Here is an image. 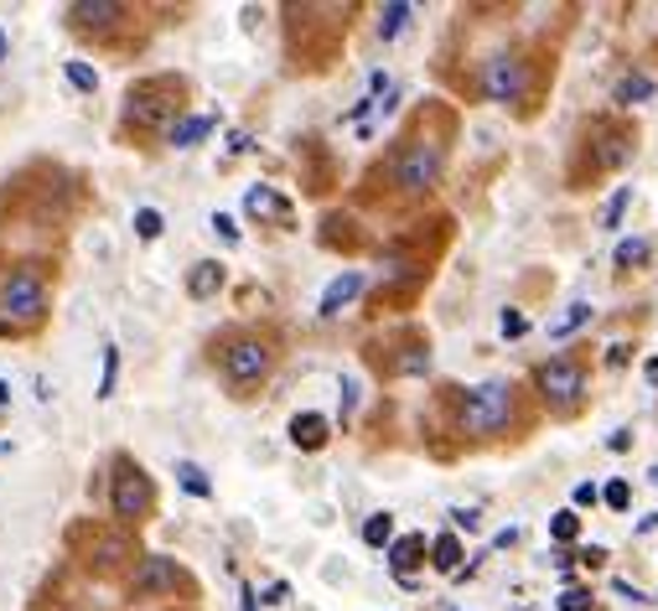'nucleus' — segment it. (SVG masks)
<instances>
[{"instance_id": "obj_1", "label": "nucleus", "mask_w": 658, "mask_h": 611, "mask_svg": "<svg viewBox=\"0 0 658 611\" xmlns=\"http://www.w3.org/2000/svg\"><path fill=\"white\" fill-rule=\"evenodd\" d=\"M513 420H519V388L509 378H488V384L456 394V431L472 441H493Z\"/></svg>"}, {"instance_id": "obj_2", "label": "nucleus", "mask_w": 658, "mask_h": 611, "mask_svg": "<svg viewBox=\"0 0 658 611\" xmlns=\"http://www.w3.org/2000/svg\"><path fill=\"white\" fill-rule=\"evenodd\" d=\"M446 150L451 140L446 135H431V130H410L394 146L390 156V181H394V193L404 197H425L441 181V171H446Z\"/></svg>"}, {"instance_id": "obj_3", "label": "nucleus", "mask_w": 658, "mask_h": 611, "mask_svg": "<svg viewBox=\"0 0 658 611\" xmlns=\"http://www.w3.org/2000/svg\"><path fill=\"white\" fill-rule=\"evenodd\" d=\"M218 353H213V363H218V373L228 378V388L234 394H255L259 384H265L269 363H275V347H269V337H259V332L249 327H234L218 337Z\"/></svg>"}, {"instance_id": "obj_4", "label": "nucleus", "mask_w": 658, "mask_h": 611, "mask_svg": "<svg viewBox=\"0 0 658 611\" xmlns=\"http://www.w3.org/2000/svg\"><path fill=\"white\" fill-rule=\"evenodd\" d=\"M181 105H187V83L171 73H150L140 78L130 93H125V135H146V130H161L166 120H177Z\"/></svg>"}, {"instance_id": "obj_5", "label": "nucleus", "mask_w": 658, "mask_h": 611, "mask_svg": "<svg viewBox=\"0 0 658 611\" xmlns=\"http://www.w3.org/2000/svg\"><path fill=\"white\" fill-rule=\"evenodd\" d=\"M47 316V280L42 269L16 265L0 280V332H31Z\"/></svg>"}, {"instance_id": "obj_6", "label": "nucleus", "mask_w": 658, "mask_h": 611, "mask_svg": "<svg viewBox=\"0 0 658 611\" xmlns=\"http://www.w3.org/2000/svg\"><path fill=\"white\" fill-rule=\"evenodd\" d=\"M632 146H638V130L622 120H591L586 125V161L570 171V181L576 187H586L591 177H601V171H617V166L632 156Z\"/></svg>"}, {"instance_id": "obj_7", "label": "nucleus", "mask_w": 658, "mask_h": 611, "mask_svg": "<svg viewBox=\"0 0 658 611\" xmlns=\"http://www.w3.org/2000/svg\"><path fill=\"white\" fill-rule=\"evenodd\" d=\"M478 89H482V99L519 105V99H529V93H534V68H529V58L519 52V47H503V52H493V58L482 62Z\"/></svg>"}, {"instance_id": "obj_8", "label": "nucleus", "mask_w": 658, "mask_h": 611, "mask_svg": "<svg viewBox=\"0 0 658 611\" xmlns=\"http://www.w3.org/2000/svg\"><path fill=\"white\" fill-rule=\"evenodd\" d=\"M534 384H539V394H544V404H550L554 415H576V410H581V400H586V368H581V358H550V363H539Z\"/></svg>"}, {"instance_id": "obj_9", "label": "nucleus", "mask_w": 658, "mask_h": 611, "mask_svg": "<svg viewBox=\"0 0 658 611\" xmlns=\"http://www.w3.org/2000/svg\"><path fill=\"white\" fill-rule=\"evenodd\" d=\"M115 519L120 523H146L150 519V507H156V492H150V482H146V472L130 462V456H120L115 462Z\"/></svg>"}, {"instance_id": "obj_10", "label": "nucleus", "mask_w": 658, "mask_h": 611, "mask_svg": "<svg viewBox=\"0 0 658 611\" xmlns=\"http://www.w3.org/2000/svg\"><path fill=\"white\" fill-rule=\"evenodd\" d=\"M177 591H193L187 581V570L177 560H166V554H146L130 575V597H177Z\"/></svg>"}, {"instance_id": "obj_11", "label": "nucleus", "mask_w": 658, "mask_h": 611, "mask_svg": "<svg viewBox=\"0 0 658 611\" xmlns=\"http://www.w3.org/2000/svg\"><path fill=\"white\" fill-rule=\"evenodd\" d=\"M68 16H73V27H78V31H89V37L99 31V37H105L109 27L130 21L135 11H130V6H120V0H78V6H73Z\"/></svg>"}, {"instance_id": "obj_12", "label": "nucleus", "mask_w": 658, "mask_h": 611, "mask_svg": "<svg viewBox=\"0 0 658 611\" xmlns=\"http://www.w3.org/2000/svg\"><path fill=\"white\" fill-rule=\"evenodd\" d=\"M135 544L125 534H94V544H89V554H84V565L89 570H99V575H109V570L120 565L125 554H130Z\"/></svg>"}, {"instance_id": "obj_13", "label": "nucleus", "mask_w": 658, "mask_h": 611, "mask_svg": "<svg viewBox=\"0 0 658 611\" xmlns=\"http://www.w3.org/2000/svg\"><path fill=\"white\" fill-rule=\"evenodd\" d=\"M244 208L255 213V218H275V224H291V203L281 193H269V187H249L244 193Z\"/></svg>"}, {"instance_id": "obj_14", "label": "nucleus", "mask_w": 658, "mask_h": 611, "mask_svg": "<svg viewBox=\"0 0 658 611\" xmlns=\"http://www.w3.org/2000/svg\"><path fill=\"white\" fill-rule=\"evenodd\" d=\"M187 290H193L197 300L218 296V290H224V265H218V259H197L193 275H187Z\"/></svg>"}, {"instance_id": "obj_15", "label": "nucleus", "mask_w": 658, "mask_h": 611, "mask_svg": "<svg viewBox=\"0 0 658 611\" xmlns=\"http://www.w3.org/2000/svg\"><path fill=\"white\" fill-rule=\"evenodd\" d=\"M425 560V539L420 534H404V539H394V550H390V565H394V575L400 581H410V570Z\"/></svg>"}, {"instance_id": "obj_16", "label": "nucleus", "mask_w": 658, "mask_h": 611, "mask_svg": "<svg viewBox=\"0 0 658 611\" xmlns=\"http://www.w3.org/2000/svg\"><path fill=\"white\" fill-rule=\"evenodd\" d=\"M291 441H296L301 451H322L327 446V420L322 415H296L291 420Z\"/></svg>"}, {"instance_id": "obj_17", "label": "nucleus", "mask_w": 658, "mask_h": 611, "mask_svg": "<svg viewBox=\"0 0 658 611\" xmlns=\"http://www.w3.org/2000/svg\"><path fill=\"white\" fill-rule=\"evenodd\" d=\"M359 290H363V275H337V280L327 285V296H322V316H337Z\"/></svg>"}, {"instance_id": "obj_18", "label": "nucleus", "mask_w": 658, "mask_h": 611, "mask_svg": "<svg viewBox=\"0 0 658 611\" xmlns=\"http://www.w3.org/2000/svg\"><path fill=\"white\" fill-rule=\"evenodd\" d=\"M431 565L435 570H456V565H462V544H456V534L435 539V544H431Z\"/></svg>"}, {"instance_id": "obj_19", "label": "nucleus", "mask_w": 658, "mask_h": 611, "mask_svg": "<svg viewBox=\"0 0 658 611\" xmlns=\"http://www.w3.org/2000/svg\"><path fill=\"white\" fill-rule=\"evenodd\" d=\"M213 130V120H208V115H197V120H181V125H171V130H166V135H171V146H197V140H203V135H208Z\"/></svg>"}, {"instance_id": "obj_20", "label": "nucleus", "mask_w": 658, "mask_h": 611, "mask_svg": "<svg viewBox=\"0 0 658 611\" xmlns=\"http://www.w3.org/2000/svg\"><path fill=\"white\" fill-rule=\"evenodd\" d=\"M648 93H654V78L644 73H628L622 83H617V105H644Z\"/></svg>"}, {"instance_id": "obj_21", "label": "nucleus", "mask_w": 658, "mask_h": 611, "mask_svg": "<svg viewBox=\"0 0 658 611\" xmlns=\"http://www.w3.org/2000/svg\"><path fill=\"white\" fill-rule=\"evenodd\" d=\"M586 322H591V306H586V300H576L566 316H554V322H550V337H570V332L586 327Z\"/></svg>"}, {"instance_id": "obj_22", "label": "nucleus", "mask_w": 658, "mask_h": 611, "mask_svg": "<svg viewBox=\"0 0 658 611\" xmlns=\"http://www.w3.org/2000/svg\"><path fill=\"white\" fill-rule=\"evenodd\" d=\"M648 254H654V244H648V239H628V244H617V265H622V269H644Z\"/></svg>"}, {"instance_id": "obj_23", "label": "nucleus", "mask_w": 658, "mask_h": 611, "mask_svg": "<svg viewBox=\"0 0 658 611\" xmlns=\"http://www.w3.org/2000/svg\"><path fill=\"white\" fill-rule=\"evenodd\" d=\"M415 16V6H384V16H379V37L390 42V37H400V27Z\"/></svg>"}, {"instance_id": "obj_24", "label": "nucleus", "mask_w": 658, "mask_h": 611, "mask_svg": "<svg viewBox=\"0 0 658 611\" xmlns=\"http://www.w3.org/2000/svg\"><path fill=\"white\" fill-rule=\"evenodd\" d=\"M177 477H181V487H187V492H197V497H208V477H203V466H197V462H181L177 466Z\"/></svg>"}, {"instance_id": "obj_25", "label": "nucleus", "mask_w": 658, "mask_h": 611, "mask_svg": "<svg viewBox=\"0 0 658 611\" xmlns=\"http://www.w3.org/2000/svg\"><path fill=\"white\" fill-rule=\"evenodd\" d=\"M390 534H394V519H390V513H374V519L363 523V539H369V544H390Z\"/></svg>"}, {"instance_id": "obj_26", "label": "nucleus", "mask_w": 658, "mask_h": 611, "mask_svg": "<svg viewBox=\"0 0 658 611\" xmlns=\"http://www.w3.org/2000/svg\"><path fill=\"white\" fill-rule=\"evenodd\" d=\"M550 534L560 539V544H566V539H576L581 534V519H576V513H554V523H550Z\"/></svg>"}, {"instance_id": "obj_27", "label": "nucleus", "mask_w": 658, "mask_h": 611, "mask_svg": "<svg viewBox=\"0 0 658 611\" xmlns=\"http://www.w3.org/2000/svg\"><path fill=\"white\" fill-rule=\"evenodd\" d=\"M628 203H632V193L622 187V193H617L612 203H607V213H601V224H607V228H617V224H622V213H628Z\"/></svg>"}, {"instance_id": "obj_28", "label": "nucleus", "mask_w": 658, "mask_h": 611, "mask_svg": "<svg viewBox=\"0 0 658 611\" xmlns=\"http://www.w3.org/2000/svg\"><path fill=\"white\" fill-rule=\"evenodd\" d=\"M135 228H140V239H156V234H161V213L140 208V213H135Z\"/></svg>"}, {"instance_id": "obj_29", "label": "nucleus", "mask_w": 658, "mask_h": 611, "mask_svg": "<svg viewBox=\"0 0 658 611\" xmlns=\"http://www.w3.org/2000/svg\"><path fill=\"white\" fill-rule=\"evenodd\" d=\"M560 611H591V591H581V585H570L566 597H560Z\"/></svg>"}, {"instance_id": "obj_30", "label": "nucleus", "mask_w": 658, "mask_h": 611, "mask_svg": "<svg viewBox=\"0 0 658 611\" xmlns=\"http://www.w3.org/2000/svg\"><path fill=\"white\" fill-rule=\"evenodd\" d=\"M68 78H73V89H99V73L84 62H68Z\"/></svg>"}, {"instance_id": "obj_31", "label": "nucleus", "mask_w": 658, "mask_h": 611, "mask_svg": "<svg viewBox=\"0 0 658 611\" xmlns=\"http://www.w3.org/2000/svg\"><path fill=\"white\" fill-rule=\"evenodd\" d=\"M524 332H529L524 312H503V337H524Z\"/></svg>"}, {"instance_id": "obj_32", "label": "nucleus", "mask_w": 658, "mask_h": 611, "mask_svg": "<svg viewBox=\"0 0 658 611\" xmlns=\"http://www.w3.org/2000/svg\"><path fill=\"white\" fill-rule=\"evenodd\" d=\"M115 363H120V353L109 347V353H105V384H99V394H105V400L115 394Z\"/></svg>"}, {"instance_id": "obj_33", "label": "nucleus", "mask_w": 658, "mask_h": 611, "mask_svg": "<svg viewBox=\"0 0 658 611\" xmlns=\"http://www.w3.org/2000/svg\"><path fill=\"white\" fill-rule=\"evenodd\" d=\"M601 497H607L612 507H628V497H632V492H628V482H612V487L601 492Z\"/></svg>"}, {"instance_id": "obj_34", "label": "nucleus", "mask_w": 658, "mask_h": 611, "mask_svg": "<svg viewBox=\"0 0 658 611\" xmlns=\"http://www.w3.org/2000/svg\"><path fill=\"white\" fill-rule=\"evenodd\" d=\"M213 228H218V234H224V239H228V244H234V239H239V228H234V224H228V218H213Z\"/></svg>"}, {"instance_id": "obj_35", "label": "nucleus", "mask_w": 658, "mask_h": 611, "mask_svg": "<svg viewBox=\"0 0 658 611\" xmlns=\"http://www.w3.org/2000/svg\"><path fill=\"white\" fill-rule=\"evenodd\" d=\"M576 503H597V487H591V482H581V487H576Z\"/></svg>"}, {"instance_id": "obj_36", "label": "nucleus", "mask_w": 658, "mask_h": 611, "mask_svg": "<svg viewBox=\"0 0 658 611\" xmlns=\"http://www.w3.org/2000/svg\"><path fill=\"white\" fill-rule=\"evenodd\" d=\"M648 384H658V358H648Z\"/></svg>"}, {"instance_id": "obj_37", "label": "nucleus", "mask_w": 658, "mask_h": 611, "mask_svg": "<svg viewBox=\"0 0 658 611\" xmlns=\"http://www.w3.org/2000/svg\"><path fill=\"white\" fill-rule=\"evenodd\" d=\"M244 611H255V591H244Z\"/></svg>"}, {"instance_id": "obj_38", "label": "nucleus", "mask_w": 658, "mask_h": 611, "mask_svg": "<svg viewBox=\"0 0 658 611\" xmlns=\"http://www.w3.org/2000/svg\"><path fill=\"white\" fill-rule=\"evenodd\" d=\"M6 400H11V388H6V378H0V404H6Z\"/></svg>"}, {"instance_id": "obj_39", "label": "nucleus", "mask_w": 658, "mask_h": 611, "mask_svg": "<svg viewBox=\"0 0 658 611\" xmlns=\"http://www.w3.org/2000/svg\"><path fill=\"white\" fill-rule=\"evenodd\" d=\"M0 58H6V37H0Z\"/></svg>"}, {"instance_id": "obj_40", "label": "nucleus", "mask_w": 658, "mask_h": 611, "mask_svg": "<svg viewBox=\"0 0 658 611\" xmlns=\"http://www.w3.org/2000/svg\"><path fill=\"white\" fill-rule=\"evenodd\" d=\"M0 451H6V446H0Z\"/></svg>"}]
</instances>
